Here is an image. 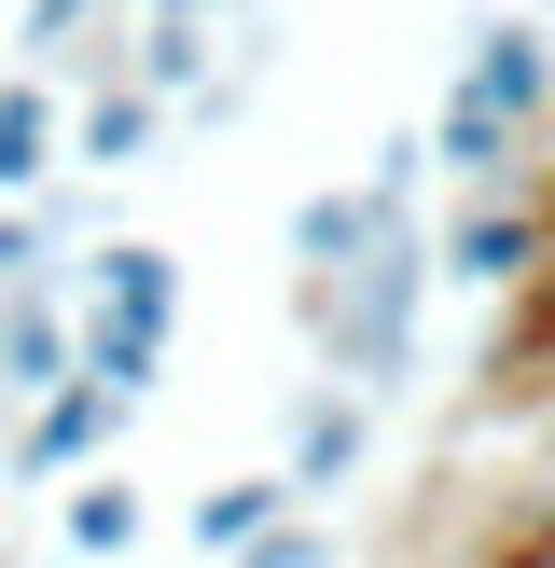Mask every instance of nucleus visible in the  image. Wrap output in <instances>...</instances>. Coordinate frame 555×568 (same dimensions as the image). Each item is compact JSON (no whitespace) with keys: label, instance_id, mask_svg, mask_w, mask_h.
<instances>
[{"label":"nucleus","instance_id":"obj_1","mask_svg":"<svg viewBox=\"0 0 555 568\" xmlns=\"http://www.w3.org/2000/svg\"><path fill=\"white\" fill-rule=\"evenodd\" d=\"M305 333H320V388H361V403H389V388L416 375V305H431V236L416 222H389L375 250H361L347 277H292Z\"/></svg>","mask_w":555,"mask_h":568},{"label":"nucleus","instance_id":"obj_2","mask_svg":"<svg viewBox=\"0 0 555 568\" xmlns=\"http://www.w3.org/2000/svg\"><path fill=\"white\" fill-rule=\"evenodd\" d=\"M431 277H458V292H542L555 277V209L542 194H458V222L431 236Z\"/></svg>","mask_w":555,"mask_h":568},{"label":"nucleus","instance_id":"obj_3","mask_svg":"<svg viewBox=\"0 0 555 568\" xmlns=\"http://www.w3.org/2000/svg\"><path fill=\"white\" fill-rule=\"evenodd\" d=\"M361 458H375V403H361V388H305V403H292V458H278L292 514L347 499V471H361Z\"/></svg>","mask_w":555,"mask_h":568},{"label":"nucleus","instance_id":"obj_4","mask_svg":"<svg viewBox=\"0 0 555 568\" xmlns=\"http://www.w3.org/2000/svg\"><path fill=\"white\" fill-rule=\"evenodd\" d=\"M70 181V111L42 70H0V209H42Z\"/></svg>","mask_w":555,"mask_h":568},{"label":"nucleus","instance_id":"obj_5","mask_svg":"<svg viewBox=\"0 0 555 568\" xmlns=\"http://www.w3.org/2000/svg\"><path fill=\"white\" fill-rule=\"evenodd\" d=\"M431 166L458 194H527V125L514 111H486L472 83H444V111H431Z\"/></svg>","mask_w":555,"mask_h":568},{"label":"nucleus","instance_id":"obj_6","mask_svg":"<svg viewBox=\"0 0 555 568\" xmlns=\"http://www.w3.org/2000/svg\"><path fill=\"white\" fill-rule=\"evenodd\" d=\"M458 83H472L486 111H514V125H542V111H555V28H542V14H486L472 55H458Z\"/></svg>","mask_w":555,"mask_h":568},{"label":"nucleus","instance_id":"obj_7","mask_svg":"<svg viewBox=\"0 0 555 568\" xmlns=\"http://www.w3.org/2000/svg\"><path fill=\"white\" fill-rule=\"evenodd\" d=\"M167 125H181V111H167L153 83H98V98L70 111V166H83V181H125V166L167 153Z\"/></svg>","mask_w":555,"mask_h":568},{"label":"nucleus","instance_id":"obj_8","mask_svg":"<svg viewBox=\"0 0 555 568\" xmlns=\"http://www.w3.org/2000/svg\"><path fill=\"white\" fill-rule=\"evenodd\" d=\"M70 375H83V361H70V305H56V292H14V305H0V403L42 416Z\"/></svg>","mask_w":555,"mask_h":568},{"label":"nucleus","instance_id":"obj_9","mask_svg":"<svg viewBox=\"0 0 555 568\" xmlns=\"http://www.w3.org/2000/svg\"><path fill=\"white\" fill-rule=\"evenodd\" d=\"M83 320H125V333H181V264H167L153 236H111L98 250V277H83Z\"/></svg>","mask_w":555,"mask_h":568},{"label":"nucleus","instance_id":"obj_10","mask_svg":"<svg viewBox=\"0 0 555 568\" xmlns=\"http://www.w3.org/2000/svg\"><path fill=\"white\" fill-rule=\"evenodd\" d=\"M111 430H125V416H111V403H98V388H83V375H70V388H56V403H42V416H14V486H56V471H83V458H98V444H111Z\"/></svg>","mask_w":555,"mask_h":568},{"label":"nucleus","instance_id":"obj_11","mask_svg":"<svg viewBox=\"0 0 555 568\" xmlns=\"http://www.w3.org/2000/svg\"><path fill=\"white\" fill-rule=\"evenodd\" d=\"M70 236H83V194L56 181L42 209H0V305L14 292H56V277H70Z\"/></svg>","mask_w":555,"mask_h":568},{"label":"nucleus","instance_id":"obj_12","mask_svg":"<svg viewBox=\"0 0 555 568\" xmlns=\"http://www.w3.org/2000/svg\"><path fill=\"white\" fill-rule=\"evenodd\" d=\"M375 236H389V209H375V194H361V181L305 194V209H292V277H347V264H361V250H375Z\"/></svg>","mask_w":555,"mask_h":568},{"label":"nucleus","instance_id":"obj_13","mask_svg":"<svg viewBox=\"0 0 555 568\" xmlns=\"http://www.w3.org/2000/svg\"><path fill=\"white\" fill-rule=\"evenodd\" d=\"M70 361H83V388H98L111 416H139V403H153V375H167V347H153V333H125V320H70Z\"/></svg>","mask_w":555,"mask_h":568},{"label":"nucleus","instance_id":"obj_14","mask_svg":"<svg viewBox=\"0 0 555 568\" xmlns=\"http://www.w3.org/2000/svg\"><path fill=\"white\" fill-rule=\"evenodd\" d=\"M278 514H292V486H278V471H236V486H209V499H194V555H250Z\"/></svg>","mask_w":555,"mask_h":568},{"label":"nucleus","instance_id":"obj_15","mask_svg":"<svg viewBox=\"0 0 555 568\" xmlns=\"http://www.w3.org/2000/svg\"><path fill=\"white\" fill-rule=\"evenodd\" d=\"M70 555H139V486H70Z\"/></svg>","mask_w":555,"mask_h":568},{"label":"nucleus","instance_id":"obj_16","mask_svg":"<svg viewBox=\"0 0 555 568\" xmlns=\"http://www.w3.org/2000/svg\"><path fill=\"white\" fill-rule=\"evenodd\" d=\"M83 28H98V0H28V14H14V70H56V55H83Z\"/></svg>","mask_w":555,"mask_h":568},{"label":"nucleus","instance_id":"obj_17","mask_svg":"<svg viewBox=\"0 0 555 568\" xmlns=\"http://www.w3.org/2000/svg\"><path fill=\"white\" fill-rule=\"evenodd\" d=\"M236 568H333V527H320V514H278V527H264V541H250Z\"/></svg>","mask_w":555,"mask_h":568},{"label":"nucleus","instance_id":"obj_18","mask_svg":"<svg viewBox=\"0 0 555 568\" xmlns=\"http://www.w3.org/2000/svg\"><path fill=\"white\" fill-rule=\"evenodd\" d=\"M486 568H555V541H542V527H514V541H500Z\"/></svg>","mask_w":555,"mask_h":568},{"label":"nucleus","instance_id":"obj_19","mask_svg":"<svg viewBox=\"0 0 555 568\" xmlns=\"http://www.w3.org/2000/svg\"><path fill=\"white\" fill-rule=\"evenodd\" d=\"M527 527H542V541H555V471H542V499H527Z\"/></svg>","mask_w":555,"mask_h":568},{"label":"nucleus","instance_id":"obj_20","mask_svg":"<svg viewBox=\"0 0 555 568\" xmlns=\"http://www.w3.org/2000/svg\"><path fill=\"white\" fill-rule=\"evenodd\" d=\"M0 458H14V403H0Z\"/></svg>","mask_w":555,"mask_h":568},{"label":"nucleus","instance_id":"obj_21","mask_svg":"<svg viewBox=\"0 0 555 568\" xmlns=\"http://www.w3.org/2000/svg\"><path fill=\"white\" fill-rule=\"evenodd\" d=\"M236 14H250V28H264V0H236Z\"/></svg>","mask_w":555,"mask_h":568},{"label":"nucleus","instance_id":"obj_22","mask_svg":"<svg viewBox=\"0 0 555 568\" xmlns=\"http://www.w3.org/2000/svg\"><path fill=\"white\" fill-rule=\"evenodd\" d=\"M542 28H555V0H542Z\"/></svg>","mask_w":555,"mask_h":568},{"label":"nucleus","instance_id":"obj_23","mask_svg":"<svg viewBox=\"0 0 555 568\" xmlns=\"http://www.w3.org/2000/svg\"><path fill=\"white\" fill-rule=\"evenodd\" d=\"M0 568H14V555H0Z\"/></svg>","mask_w":555,"mask_h":568},{"label":"nucleus","instance_id":"obj_24","mask_svg":"<svg viewBox=\"0 0 555 568\" xmlns=\"http://www.w3.org/2000/svg\"><path fill=\"white\" fill-rule=\"evenodd\" d=\"M542 292H555V277H542Z\"/></svg>","mask_w":555,"mask_h":568}]
</instances>
